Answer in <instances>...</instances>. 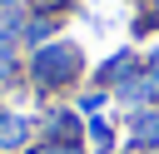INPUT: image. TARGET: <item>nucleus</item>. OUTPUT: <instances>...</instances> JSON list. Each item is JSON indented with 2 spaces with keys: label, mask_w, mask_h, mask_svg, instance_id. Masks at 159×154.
<instances>
[{
  "label": "nucleus",
  "mask_w": 159,
  "mask_h": 154,
  "mask_svg": "<svg viewBox=\"0 0 159 154\" xmlns=\"http://www.w3.org/2000/svg\"><path fill=\"white\" fill-rule=\"evenodd\" d=\"M134 139H159V119H154V114L134 119Z\"/></svg>",
  "instance_id": "1"
}]
</instances>
